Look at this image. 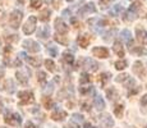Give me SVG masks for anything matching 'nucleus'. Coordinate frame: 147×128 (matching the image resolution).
I'll use <instances>...</instances> for the list:
<instances>
[{
  "instance_id": "f257e3e1",
  "label": "nucleus",
  "mask_w": 147,
  "mask_h": 128,
  "mask_svg": "<svg viewBox=\"0 0 147 128\" xmlns=\"http://www.w3.org/2000/svg\"><path fill=\"white\" fill-rule=\"evenodd\" d=\"M22 19H23V13H22L21 10H13L12 14H10V17H9L10 27L14 28V30H17V28L21 26Z\"/></svg>"
},
{
  "instance_id": "f03ea898",
  "label": "nucleus",
  "mask_w": 147,
  "mask_h": 128,
  "mask_svg": "<svg viewBox=\"0 0 147 128\" xmlns=\"http://www.w3.org/2000/svg\"><path fill=\"white\" fill-rule=\"evenodd\" d=\"M36 26H37V18L35 16H31L27 19V22L23 24V33L26 35H32L36 30Z\"/></svg>"
},
{
  "instance_id": "7ed1b4c3",
  "label": "nucleus",
  "mask_w": 147,
  "mask_h": 128,
  "mask_svg": "<svg viewBox=\"0 0 147 128\" xmlns=\"http://www.w3.org/2000/svg\"><path fill=\"white\" fill-rule=\"evenodd\" d=\"M5 123L10 124V126H21L22 123V118L18 113H12V112H7L5 114V118H4Z\"/></svg>"
},
{
  "instance_id": "20e7f679",
  "label": "nucleus",
  "mask_w": 147,
  "mask_h": 128,
  "mask_svg": "<svg viewBox=\"0 0 147 128\" xmlns=\"http://www.w3.org/2000/svg\"><path fill=\"white\" fill-rule=\"evenodd\" d=\"M18 98L21 99L19 105L32 104V102L35 101V98H33V92H32V91H21V92H18Z\"/></svg>"
},
{
  "instance_id": "39448f33",
  "label": "nucleus",
  "mask_w": 147,
  "mask_h": 128,
  "mask_svg": "<svg viewBox=\"0 0 147 128\" xmlns=\"http://www.w3.org/2000/svg\"><path fill=\"white\" fill-rule=\"evenodd\" d=\"M23 47L28 51H31V53H38V51L41 50V46L37 44L36 41H33V40H24L23 41Z\"/></svg>"
},
{
  "instance_id": "423d86ee",
  "label": "nucleus",
  "mask_w": 147,
  "mask_h": 128,
  "mask_svg": "<svg viewBox=\"0 0 147 128\" xmlns=\"http://www.w3.org/2000/svg\"><path fill=\"white\" fill-rule=\"evenodd\" d=\"M96 12V7L94 3H88V4L83 5L80 10H78V14L80 16H86V14H91V13H95Z\"/></svg>"
},
{
  "instance_id": "0eeeda50",
  "label": "nucleus",
  "mask_w": 147,
  "mask_h": 128,
  "mask_svg": "<svg viewBox=\"0 0 147 128\" xmlns=\"http://www.w3.org/2000/svg\"><path fill=\"white\" fill-rule=\"evenodd\" d=\"M55 30L58 33H63V35H65L68 32V26L64 23V21L61 18H56L55 19Z\"/></svg>"
},
{
  "instance_id": "6e6552de",
  "label": "nucleus",
  "mask_w": 147,
  "mask_h": 128,
  "mask_svg": "<svg viewBox=\"0 0 147 128\" xmlns=\"http://www.w3.org/2000/svg\"><path fill=\"white\" fill-rule=\"evenodd\" d=\"M28 76H30V70L27 69H22V70H17L16 77L22 85H27L28 82Z\"/></svg>"
},
{
  "instance_id": "1a4fd4ad",
  "label": "nucleus",
  "mask_w": 147,
  "mask_h": 128,
  "mask_svg": "<svg viewBox=\"0 0 147 128\" xmlns=\"http://www.w3.org/2000/svg\"><path fill=\"white\" fill-rule=\"evenodd\" d=\"M133 72L138 77H140V78H145V77H146V72H145V68H143V64L141 63L140 60L134 62V64H133Z\"/></svg>"
},
{
  "instance_id": "9d476101",
  "label": "nucleus",
  "mask_w": 147,
  "mask_h": 128,
  "mask_svg": "<svg viewBox=\"0 0 147 128\" xmlns=\"http://www.w3.org/2000/svg\"><path fill=\"white\" fill-rule=\"evenodd\" d=\"M136 33H137V40L140 41V44L147 45V32L143 30L142 27L136 28Z\"/></svg>"
},
{
  "instance_id": "9b49d317",
  "label": "nucleus",
  "mask_w": 147,
  "mask_h": 128,
  "mask_svg": "<svg viewBox=\"0 0 147 128\" xmlns=\"http://www.w3.org/2000/svg\"><path fill=\"white\" fill-rule=\"evenodd\" d=\"M92 54L97 58H101V59H105L109 56V50L106 47H94L92 49Z\"/></svg>"
},
{
  "instance_id": "f8f14e48",
  "label": "nucleus",
  "mask_w": 147,
  "mask_h": 128,
  "mask_svg": "<svg viewBox=\"0 0 147 128\" xmlns=\"http://www.w3.org/2000/svg\"><path fill=\"white\" fill-rule=\"evenodd\" d=\"M120 37H121V40H124V41L127 42L128 49L131 46H133V40H132V35H131V31H129V30H123V31H121Z\"/></svg>"
},
{
  "instance_id": "ddd939ff",
  "label": "nucleus",
  "mask_w": 147,
  "mask_h": 128,
  "mask_svg": "<svg viewBox=\"0 0 147 128\" xmlns=\"http://www.w3.org/2000/svg\"><path fill=\"white\" fill-rule=\"evenodd\" d=\"M84 67H86L90 72H96V70L98 69V64L96 63L94 59H91V58H86V59H84Z\"/></svg>"
},
{
  "instance_id": "4468645a",
  "label": "nucleus",
  "mask_w": 147,
  "mask_h": 128,
  "mask_svg": "<svg viewBox=\"0 0 147 128\" xmlns=\"http://www.w3.org/2000/svg\"><path fill=\"white\" fill-rule=\"evenodd\" d=\"M26 62L28 64L31 65V67H40L41 63H42V60H41V58L40 56H26Z\"/></svg>"
},
{
  "instance_id": "2eb2a0df",
  "label": "nucleus",
  "mask_w": 147,
  "mask_h": 128,
  "mask_svg": "<svg viewBox=\"0 0 147 128\" xmlns=\"http://www.w3.org/2000/svg\"><path fill=\"white\" fill-rule=\"evenodd\" d=\"M65 118H67V112H64V110H55L51 114V119L55 122H61Z\"/></svg>"
},
{
  "instance_id": "dca6fc26",
  "label": "nucleus",
  "mask_w": 147,
  "mask_h": 128,
  "mask_svg": "<svg viewBox=\"0 0 147 128\" xmlns=\"http://www.w3.org/2000/svg\"><path fill=\"white\" fill-rule=\"evenodd\" d=\"M100 122L104 124L105 127H113L114 126V121L111 119V116H110L109 114H101L100 115Z\"/></svg>"
},
{
  "instance_id": "f3484780",
  "label": "nucleus",
  "mask_w": 147,
  "mask_h": 128,
  "mask_svg": "<svg viewBox=\"0 0 147 128\" xmlns=\"http://www.w3.org/2000/svg\"><path fill=\"white\" fill-rule=\"evenodd\" d=\"M113 50H114V53L117 54L118 56H124V49H123V45H121L120 41L114 42V45H113Z\"/></svg>"
},
{
  "instance_id": "a211bd4d",
  "label": "nucleus",
  "mask_w": 147,
  "mask_h": 128,
  "mask_svg": "<svg viewBox=\"0 0 147 128\" xmlns=\"http://www.w3.org/2000/svg\"><path fill=\"white\" fill-rule=\"evenodd\" d=\"M7 92H9V93H13L14 91H16V85H14V82H13V79H7V81L4 82V87H3Z\"/></svg>"
},
{
  "instance_id": "6ab92c4d",
  "label": "nucleus",
  "mask_w": 147,
  "mask_h": 128,
  "mask_svg": "<svg viewBox=\"0 0 147 128\" xmlns=\"http://www.w3.org/2000/svg\"><path fill=\"white\" fill-rule=\"evenodd\" d=\"M37 36L40 39H47V37H49V36H50V28H49V26H42L40 30H38Z\"/></svg>"
},
{
  "instance_id": "aec40b11",
  "label": "nucleus",
  "mask_w": 147,
  "mask_h": 128,
  "mask_svg": "<svg viewBox=\"0 0 147 128\" xmlns=\"http://www.w3.org/2000/svg\"><path fill=\"white\" fill-rule=\"evenodd\" d=\"M77 42L80 44V46L81 47H87L88 46V44H90V37H88V35H81V36H78V39H77Z\"/></svg>"
},
{
  "instance_id": "412c9836",
  "label": "nucleus",
  "mask_w": 147,
  "mask_h": 128,
  "mask_svg": "<svg viewBox=\"0 0 147 128\" xmlns=\"http://www.w3.org/2000/svg\"><path fill=\"white\" fill-rule=\"evenodd\" d=\"M94 102H95V108L97 110H104V108H105V102H104L102 98H101L100 95H96L95 96Z\"/></svg>"
},
{
  "instance_id": "4be33fe9",
  "label": "nucleus",
  "mask_w": 147,
  "mask_h": 128,
  "mask_svg": "<svg viewBox=\"0 0 147 128\" xmlns=\"http://www.w3.org/2000/svg\"><path fill=\"white\" fill-rule=\"evenodd\" d=\"M50 16H51V10L47 9V8H45L44 10H41L38 19H40V21H42V22H47V21L50 19Z\"/></svg>"
},
{
  "instance_id": "5701e85b",
  "label": "nucleus",
  "mask_w": 147,
  "mask_h": 128,
  "mask_svg": "<svg viewBox=\"0 0 147 128\" xmlns=\"http://www.w3.org/2000/svg\"><path fill=\"white\" fill-rule=\"evenodd\" d=\"M54 40H55L58 44H60V45H68V39H67V36L63 35V33L56 32V35L54 36Z\"/></svg>"
},
{
  "instance_id": "b1692460",
  "label": "nucleus",
  "mask_w": 147,
  "mask_h": 128,
  "mask_svg": "<svg viewBox=\"0 0 147 128\" xmlns=\"http://www.w3.org/2000/svg\"><path fill=\"white\" fill-rule=\"evenodd\" d=\"M106 96L109 100H115V99L118 98V91L114 89V87H109V89L106 90Z\"/></svg>"
},
{
  "instance_id": "393cba45",
  "label": "nucleus",
  "mask_w": 147,
  "mask_h": 128,
  "mask_svg": "<svg viewBox=\"0 0 147 128\" xmlns=\"http://www.w3.org/2000/svg\"><path fill=\"white\" fill-rule=\"evenodd\" d=\"M109 79H110V73H101L100 77L97 78V81H100V83H101V86H105V85L109 82Z\"/></svg>"
},
{
  "instance_id": "a878e982",
  "label": "nucleus",
  "mask_w": 147,
  "mask_h": 128,
  "mask_svg": "<svg viewBox=\"0 0 147 128\" xmlns=\"http://www.w3.org/2000/svg\"><path fill=\"white\" fill-rule=\"evenodd\" d=\"M42 104H44V106L46 108L47 110H49V109H51V108L54 106V101H53L51 99L49 98V96H45V98L42 99Z\"/></svg>"
},
{
  "instance_id": "bb28decb",
  "label": "nucleus",
  "mask_w": 147,
  "mask_h": 128,
  "mask_svg": "<svg viewBox=\"0 0 147 128\" xmlns=\"http://www.w3.org/2000/svg\"><path fill=\"white\" fill-rule=\"evenodd\" d=\"M64 56V60H65V63L68 64H73L74 63V56H73L72 53H69V51H65V53L63 54Z\"/></svg>"
},
{
  "instance_id": "cd10ccee",
  "label": "nucleus",
  "mask_w": 147,
  "mask_h": 128,
  "mask_svg": "<svg viewBox=\"0 0 147 128\" xmlns=\"http://www.w3.org/2000/svg\"><path fill=\"white\" fill-rule=\"evenodd\" d=\"M123 112H124V105L123 104H119V105H117V106H115L114 114L117 115L118 118H121V116H123Z\"/></svg>"
},
{
  "instance_id": "c85d7f7f",
  "label": "nucleus",
  "mask_w": 147,
  "mask_h": 128,
  "mask_svg": "<svg viewBox=\"0 0 147 128\" xmlns=\"http://www.w3.org/2000/svg\"><path fill=\"white\" fill-rule=\"evenodd\" d=\"M45 65H46V68H47V70H49V72H55V70H56L55 63H54L51 59H46V60H45Z\"/></svg>"
},
{
  "instance_id": "c756f323",
  "label": "nucleus",
  "mask_w": 147,
  "mask_h": 128,
  "mask_svg": "<svg viewBox=\"0 0 147 128\" xmlns=\"http://www.w3.org/2000/svg\"><path fill=\"white\" fill-rule=\"evenodd\" d=\"M128 65V62L127 60H123V59H120V60L115 62V68H117L118 70H123L124 68Z\"/></svg>"
},
{
  "instance_id": "7c9ffc66",
  "label": "nucleus",
  "mask_w": 147,
  "mask_h": 128,
  "mask_svg": "<svg viewBox=\"0 0 147 128\" xmlns=\"http://www.w3.org/2000/svg\"><path fill=\"white\" fill-rule=\"evenodd\" d=\"M91 81V77H90L88 73H82L81 74V78H80V83L81 85H86Z\"/></svg>"
},
{
  "instance_id": "2f4dec72",
  "label": "nucleus",
  "mask_w": 147,
  "mask_h": 128,
  "mask_svg": "<svg viewBox=\"0 0 147 128\" xmlns=\"http://www.w3.org/2000/svg\"><path fill=\"white\" fill-rule=\"evenodd\" d=\"M141 3L140 1H136V3H133V4L131 5V7H129V12H133V13H136L137 12V10H140L141 9Z\"/></svg>"
},
{
  "instance_id": "473e14b6",
  "label": "nucleus",
  "mask_w": 147,
  "mask_h": 128,
  "mask_svg": "<svg viewBox=\"0 0 147 128\" xmlns=\"http://www.w3.org/2000/svg\"><path fill=\"white\" fill-rule=\"evenodd\" d=\"M37 79H38V82H40V83H42L44 85L45 83V81H46V73L45 72H38L37 73Z\"/></svg>"
},
{
  "instance_id": "72a5a7b5",
  "label": "nucleus",
  "mask_w": 147,
  "mask_h": 128,
  "mask_svg": "<svg viewBox=\"0 0 147 128\" xmlns=\"http://www.w3.org/2000/svg\"><path fill=\"white\" fill-rule=\"evenodd\" d=\"M41 5H42L41 0H31V8L32 9H38Z\"/></svg>"
},
{
  "instance_id": "f704fd0d",
  "label": "nucleus",
  "mask_w": 147,
  "mask_h": 128,
  "mask_svg": "<svg viewBox=\"0 0 147 128\" xmlns=\"http://www.w3.org/2000/svg\"><path fill=\"white\" fill-rule=\"evenodd\" d=\"M72 121H73V123H81V122H83V115H81V114H73Z\"/></svg>"
},
{
  "instance_id": "c9c22d12",
  "label": "nucleus",
  "mask_w": 147,
  "mask_h": 128,
  "mask_svg": "<svg viewBox=\"0 0 147 128\" xmlns=\"http://www.w3.org/2000/svg\"><path fill=\"white\" fill-rule=\"evenodd\" d=\"M128 74H127V73H121V74H119V76H118L117 77V78H115V81H117V82H119V83H120V82H124V81H127V79H128Z\"/></svg>"
},
{
  "instance_id": "e433bc0d",
  "label": "nucleus",
  "mask_w": 147,
  "mask_h": 128,
  "mask_svg": "<svg viewBox=\"0 0 147 128\" xmlns=\"http://www.w3.org/2000/svg\"><path fill=\"white\" fill-rule=\"evenodd\" d=\"M47 51L50 53V55H51V56H56V55H58V49H56V47H54V46H51V45H49V46H47Z\"/></svg>"
},
{
  "instance_id": "4c0bfd02",
  "label": "nucleus",
  "mask_w": 147,
  "mask_h": 128,
  "mask_svg": "<svg viewBox=\"0 0 147 128\" xmlns=\"http://www.w3.org/2000/svg\"><path fill=\"white\" fill-rule=\"evenodd\" d=\"M5 40H7L8 42H17L19 40V37H18V35H9L5 37Z\"/></svg>"
},
{
  "instance_id": "58836bf2",
  "label": "nucleus",
  "mask_w": 147,
  "mask_h": 128,
  "mask_svg": "<svg viewBox=\"0 0 147 128\" xmlns=\"http://www.w3.org/2000/svg\"><path fill=\"white\" fill-rule=\"evenodd\" d=\"M92 90H94V89H92V86H88V87H81V89H80V92L82 93V95H87V93H90Z\"/></svg>"
},
{
  "instance_id": "ea45409f",
  "label": "nucleus",
  "mask_w": 147,
  "mask_h": 128,
  "mask_svg": "<svg viewBox=\"0 0 147 128\" xmlns=\"http://www.w3.org/2000/svg\"><path fill=\"white\" fill-rule=\"evenodd\" d=\"M47 4H53L54 8H59L60 7V0H45Z\"/></svg>"
},
{
  "instance_id": "a19ab883",
  "label": "nucleus",
  "mask_w": 147,
  "mask_h": 128,
  "mask_svg": "<svg viewBox=\"0 0 147 128\" xmlns=\"http://www.w3.org/2000/svg\"><path fill=\"white\" fill-rule=\"evenodd\" d=\"M111 1V0H100V3H98V5H100L102 9H106L107 7H109V3Z\"/></svg>"
},
{
  "instance_id": "79ce46f5",
  "label": "nucleus",
  "mask_w": 147,
  "mask_h": 128,
  "mask_svg": "<svg viewBox=\"0 0 147 128\" xmlns=\"http://www.w3.org/2000/svg\"><path fill=\"white\" fill-rule=\"evenodd\" d=\"M132 53H137V54H141V55H145L146 54V50L143 49H131Z\"/></svg>"
},
{
  "instance_id": "37998d69",
  "label": "nucleus",
  "mask_w": 147,
  "mask_h": 128,
  "mask_svg": "<svg viewBox=\"0 0 147 128\" xmlns=\"http://www.w3.org/2000/svg\"><path fill=\"white\" fill-rule=\"evenodd\" d=\"M141 91V87H136V89H133L132 91H129L128 92V96H132V95H136L137 92H140Z\"/></svg>"
},
{
  "instance_id": "c03bdc74",
  "label": "nucleus",
  "mask_w": 147,
  "mask_h": 128,
  "mask_svg": "<svg viewBox=\"0 0 147 128\" xmlns=\"http://www.w3.org/2000/svg\"><path fill=\"white\" fill-rule=\"evenodd\" d=\"M51 91H53V85H51V83H49V85L46 86V89H45V93L50 95V93H51Z\"/></svg>"
},
{
  "instance_id": "a18cd8bd",
  "label": "nucleus",
  "mask_w": 147,
  "mask_h": 128,
  "mask_svg": "<svg viewBox=\"0 0 147 128\" xmlns=\"http://www.w3.org/2000/svg\"><path fill=\"white\" fill-rule=\"evenodd\" d=\"M141 105H142V106H146L147 105V95H143L142 98H141Z\"/></svg>"
},
{
  "instance_id": "49530a36",
  "label": "nucleus",
  "mask_w": 147,
  "mask_h": 128,
  "mask_svg": "<svg viewBox=\"0 0 147 128\" xmlns=\"http://www.w3.org/2000/svg\"><path fill=\"white\" fill-rule=\"evenodd\" d=\"M82 109H83V110H87V112H90L91 106H90L88 102H83V104H82Z\"/></svg>"
},
{
  "instance_id": "de8ad7c7",
  "label": "nucleus",
  "mask_w": 147,
  "mask_h": 128,
  "mask_svg": "<svg viewBox=\"0 0 147 128\" xmlns=\"http://www.w3.org/2000/svg\"><path fill=\"white\" fill-rule=\"evenodd\" d=\"M24 128H36V126L32 123V122H27L26 126H24Z\"/></svg>"
},
{
  "instance_id": "09e8293b",
  "label": "nucleus",
  "mask_w": 147,
  "mask_h": 128,
  "mask_svg": "<svg viewBox=\"0 0 147 128\" xmlns=\"http://www.w3.org/2000/svg\"><path fill=\"white\" fill-rule=\"evenodd\" d=\"M4 51H5V54H9L10 51H12V46H10V45H8V46L4 49Z\"/></svg>"
},
{
  "instance_id": "8fccbe9b",
  "label": "nucleus",
  "mask_w": 147,
  "mask_h": 128,
  "mask_svg": "<svg viewBox=\"0 0 147 128\" xmlns=\"http://www.w3.org/2000/svg\"><path fill=\"white\" fill-rule=\"evenodd\" d=\"M120 10H121L120 5H115V7H114V13H118V12H120Z\"/></svg>"
},
{
  "instance_id": "3c124183",
  "label": "nucleus",
  "mask_w": 147,
  "mask_h": 128,
  "mask_svg": "<svg viewBox=\"0 0 147 128\" xmlns=\"http://www.w3.org/2000/svg\"><path fill=\"white\" fill-rule=\"evenodd\" d=\"M64 128H80L77 126V124H73V123H70V124H68V126H65Z\"/></svg>"
},
{
  "instance_id": "603ef678",
  "label": "nucleus",
  "mask_w": 147,
  "mask_h": 128,
  "mask_svg": "<svg viewBox=\"0 0 147 128\" xmlns=\"http://www.w3.org/2000/svg\"><path fill=\"white\" fill-rule=\"evenodd\" d=\"M69 14H70V12H69V10H67V9L63 12V16H64V17H68V16H69Z\"/></svg>"
},
{
  "instance_id": "864d4df0",
  "label": "nucleus",
  "mask_w": 147,
  "mask_h": 128,
  "mask_svg": "<svg viewBox=\"0 0 147 128\" xmlns=\"http://www.w3.org/2000/svg\"><path fill=\"white\" fill-rule=\"evenodd\" d=\"M4 77V70H3V68H0V79Z\"/></svg>"
},
{
  "instance_id": "5fc2aeb1",
  "label": "nucleus",
  "mask_w": 147,
  "mask_h": 128,
  "mask_svg": "<svg viewBox=\"0 0 147 128\" xmlns=\"http://www.w3.org/2000/svg\"><path fill=\"white\" fill-rule=\"evenodd\" d=\"M84 128H91V123L86 122V123H84Z\"/></svg>"
},
{
  "instance_id": "6e6d98bb",
  "label": "nucleus",
  "mask_w": 147,
  "mask_h": 128,
  "mask_svg": "<svg viewBox=\"0 0 147 128\" xmlns=\"http://www.w3.org/2000/svg\"><path fill=\"white\" fill-rule=\"evenodd\" d=\"M18 3L19 4H22V3H24V0H18Z\"/></svg>"
},
{
  "instance_id": "4d7b16f0",
  "label": "nucleus",
  "mask_w": 147,
  "mask_h": 128,
  "mask_svg": "<svg viewBox=\"0 0 147 128\" xmlns=\"http://www.w3.org/2000/svg\"><path fill=\"white\" fill-rule=\"evenodd\" d=\"M67 1H69V3H70V1H73V0H67Z\"/></svg>"
},
{
  "instance_id": "13d9d810",
  "label": "nucleus",
  "mask_w": 147,
  "mask_h": 128,
  "mask_svg": "<svg viewBox=\"0 0 147 128\" xmlns=\"http://www.w3.org/2000/svg\"><path fill=\"white\" fill-rule=\"evenodd\" d=\"M0 46H1V40H0Z\"/></svg>"
},
{
  "instance_id": "bf43d9fd",
  "label": "nucleus",
  "mask_w": 147,
  "mask_h": 128,
  "mask_svg": "<svg viewBox=\"0 0 147 128\" xmlns=\"http://www.w3.org/2000/svg\"><path fill=\"white\" fill-rule=\"evenodd\" d=\"M1 128H7V127H1Z\"/></svg>"
},
{
  "instance_id": "052dcab7",
  "label": "nucleus",
  "mask_w": 147,
  "mask_h": 128,
  "mask_svg": "<svg viewBox=\"0 0 147 128\" xmlns=\"http://www.w3.org/2000/svg\"><path fill=\"white\" fill-rule=\"evenodd\" d=\"M94 128H96V127H94Z\"/></svg>"
},
{
  "instance_id": "680f3d73",
  "label": "nucleus",
  "mask_w": 147,
  "mask_h": 128,
  "mask_svg": "<svg viewBox=\"0 0 147 128\" xmlns=\"http://www.w3.org/2000/svg\"><path fill=\"white\" fill-rule=\"evenodd\" d=\"M146 128H147V126H146Z\"/></svg>"
}]
</instances>
